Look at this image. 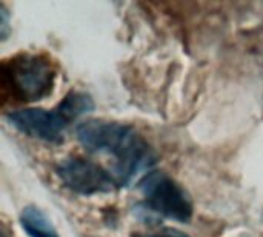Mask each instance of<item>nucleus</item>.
<instances>
[{"label": "nucleus", "mask_w": 263, "mask_h": 237, "mask_svg": "<svg viewBox=\"0 0 263 237\" xmlns=\"http://www.w3.org/2000/svg\"><path fill=\"white\" fill-rule=\"evenodd\" d=\"M76 137L88 153L114 159L111 173L120 187L129 185L142 173L148 174L156 163L149 145L123 123L85 120L76 126Z\"/></svg>", "instance_id": "obj_1"}, {"label": "nucleus", "mask_w": 263, "mask_h": 237, "mask_svg": "<svg viewBox=\"0 0 263 237\" xmlns=\"http://www.w3.org/2000/svg\"><path fill=\"white\" fill-rule=\"evenodd\" d=\"M2 82L15 100L35 102L52 93L55 71L43 56L20 54L3 63Z\"/></svg>", "instance_id": "obj_2"}, {"label": "nucleus", "mask_w": 263, "mask_h": 237, "mask_svg": "<svg viewBox=\"0 0 263 237\" xmlns=\"http://www.w3.org/2000/svg\"><path fill=\"white\" fill-rule=\"evenodd\" d=\"M137 188L145 197L143 205L160 221L170 219L180 224L191 221L193 204L188 193L166 173L149 171L139 180Z\"/></svg>", "instance_id": "obj_3"}, {"label": "nucleus", "mask_w": 263, "mask_h": 237, "mask_svg": "<svg viewBox=\"0 0 263 237\" xmlns=\"http://www.w3.org/2000/svg\"><path fill=\"white\" fill-rule=\"evenodd\" d=\"M57 174L66 188L80 196L112 193L120 187L111 173L82 157H68L62 160L57 167Z\"/></svg>", "instance_id": "obj_4"}, {"label": "nucleus", "mask_w": 263, "mask_h": 237, "mask_svg": "<svg viewBox=\"0 0 263 237\" xmlns=\"http://www.w3.org/2000/svg\"><path fill=\"white\" fill-rule=\"evenodd\" d=\"M6 120L20 133L48 142L62 143L66 126L69 125L57 110L25 108L6 114Z\"/></svg>", "instance_id": "obj_5"}, {"label": "nucleus", "mask_w": 263, "mask_h": 237, "mask_svg": "<svg viewBox=\"0 0 263 237\" xmlns=\"http://www.w3.org/2000/svg\"><path fill=\"white\" fill-rule=\"evenodd\" d=\"M20 227L28 237H59L48 216L37 207H26L20 214Z\"/></svg>", "instance_id": "obj_6"}, {"label": "nucleus", "mask_w": 263, "mask_h": 237, "mask_svg": "<svg viewBox=\"0 0 263 237\" xmlns=\"http://www.w3.org/2000/svg\"><path fill=\"white\" fill-rule=\"evenodd\" d=\"M55 110L62 114V117L68 123H71L72 120L79 119L80 116L91 113L94 110V102H92L91 96H88L86 93L71 91L65 96V99L57 105Z\"/></svg>", "instance_id": "obj_7"}, {"label": "nucleus", "mask_w": 263, "mask_h": 237, "mask_svg": "<svg viewBox=\"0 0 263 237\" xmlns=\"http://www.w3.org/2000/svg\"><path fill=\"white\" fill-rule=\"evenodd\" d=\"M134 237H190L188 234L174 230V228H162L156 233H149V234H136Z\"/></svg>", "instance_id": "obj_8"}, {"label": "nucleus", "mask_w": 263, "mask_h": 237, "mask_svg": "<svg viewBox=\"0 0 263 237\" xmlns=\"http://www.w3.org/2000/svg\"><path fill=\"white\" fill-rule=\"evenodd\" d=\"M0 28H2V39H5L6 29H8V14H6L5 6L0 8Z\"/></svg>", "instance_id": "obj_9"}]
</instances>
